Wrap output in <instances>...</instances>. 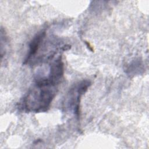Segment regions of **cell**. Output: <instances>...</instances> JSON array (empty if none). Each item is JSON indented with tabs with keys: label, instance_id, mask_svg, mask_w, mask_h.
<instances>
[{
	"label": "cell",
	"instance_id": "6da1fadb",
	"mask_svg": "<svg viewBox=\"0 0 149 149\" xmlns=\"http://www.w3.org/2000/svg\"><path fill=\"white\" fill-rule=\"evenodd\" d=\"M30 90L25 97L23 104L27 111H46L54 99L56 90L55 86H39Z\"/></svg>",
	"mask_w": 149,
	"mask_h": 149
},
{
	"label": "cell",
	"instance_id": "7a4b0ae2",
	"mask_svg": "<svg viewBox=\"0 0 149 149\" xmlns=\"http://www.w3.org/2000/svg\"><path fill=\"white\" fill-rule=\"evenodd\" d=\"M45 36V31H42L41 32L37 34L31 40L29 45V53L25 59V63H26L31 56H34L37 52L38 49L39 48L41 42L42 41L44 37Z\"/></svg>",
	"mask_w": 149,
	"mask_h": 149
}]
</instances>
